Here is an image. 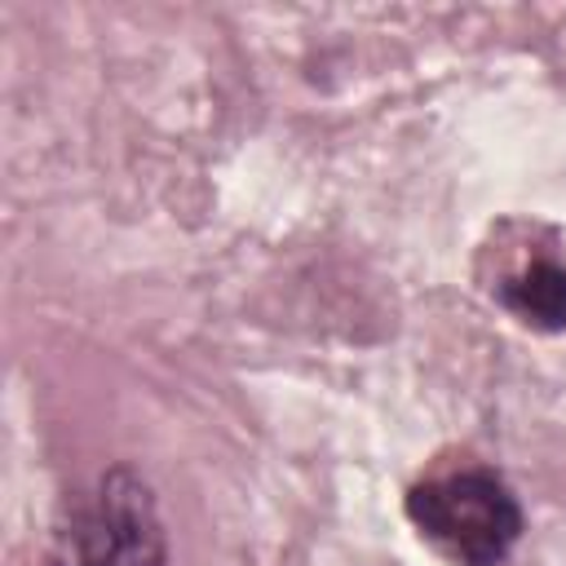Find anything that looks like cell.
<instances>
[{"mask_svg":"<svg viewBox=\"0 0 566 566\" xmlns=\"http://www.w3.org/2000/svg\"><path fill=\"white\" fill-rule=\"evenodd\" d=\"M407 513L460 566H495L522 535L517 500L491 473H455L407 495Z\"/></svg>","mask_w":566,"mask_h":566,"instance_id":"obj_1","label":"cell"},{"mask_svg":"<svg viewBox=\"0 0 566 566\" xmlns=\"http://www.w3.org/2000/svg\"><path fill=\"white\" fill-rule=\"evenodd\" d=\"M84 566H164L155 500L133 469L106 473L97 513L84 531Z\"/></svg>","mask_w":566,"mask_h":566,"instance_id":"obj_2","label":"cell"},{"mask_svg":"<svg viewBox=\"0 0 566 566\" xmlns=\"http://www.w3.org/2000/svg\"><path fill=\"white\" fill-rule=\"evenodd\" d=\"M500 301L531 327L557 332L566 327V265L562 261H531L513 279H504Z\"/></svg>","mask_w":566,"mask_h":566,"instance_id":"obj_3","label":"cell"}]
</instances>
